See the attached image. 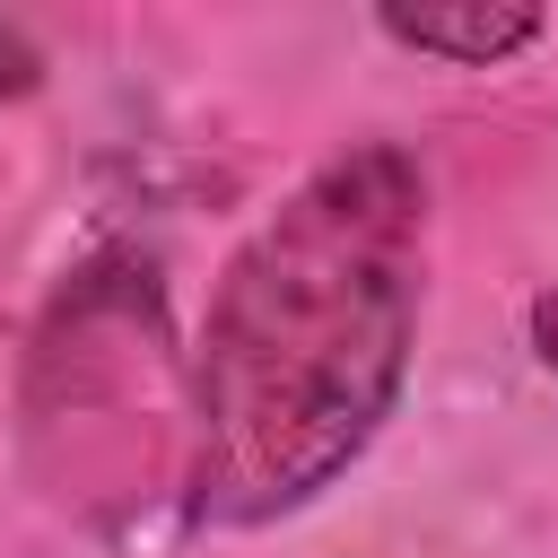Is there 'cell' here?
Masks as SVG:
<instances>
[{
	"label": "cell",
	"mask_w": 558,
	"mask_h": 558,
	"mask_svg": "<svg viewBox=\"0 0 558 558\" xmlns=\"http://www.w3.org/2000/svg\"><path fill=\"white\" fill-rule=\"evenodd\" d=\"M384 26L418 52H453V61H497L523 35H541V9H384Z\"/></svg>",
	"instance_id": "7a4b0ae2"
},
{
	"label": "cell",
	"mask_w": 558,
	"mask_h": 558,
	"mask_svg": "<svg viewBox=\"0 0 558 558\" xmlns=\"http://www.w3.org/2000/svg\"><path fill=\"white\" fill-rule=\"evenodd\" d=\"M418 227L410 157L357 148L227 262L192 375V506L209 523H270L366 453L418 323Z\"/></svg>",
	"instance_id": "6da1fadb"
},
{
	"label": "cell",
	"mask_w": 558,
	"mask_h": 558,
	"mask_svg": "<svg viewBox=\"0 0 558 558\" xmlns=\"http://www.w3.org/2000/svg\"><path fill=\"white\" fill-rule=\"evenodd\" d=\"M532 340H541V357H549V375H558V296L532 305Z\"/></svg>",
	"instance_id": "3957f363"
}]
</instances>
